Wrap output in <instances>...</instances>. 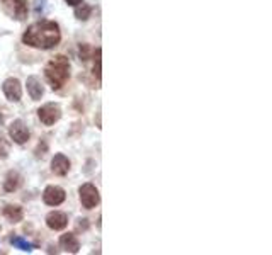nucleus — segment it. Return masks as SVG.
<instances>
[{"instance_id":"obj_21","label":"nucleus","mask_w":272,"mask_h":255,"mask_svg":"<svg viewBox=\"0 0 272 255\" xmlns=\"http://www.w3.org/2000/svg\"><path fill=\"white\" fill-rule=\"evenodd\" d=\"M65 2H67L68 6H72V7H77L78 4H82V2H83V0H65Z\"/></svg>"},{"instance_id":"obj_12","label":"nucleus","mask_w":272,"mask_h":255,"mask_svg":"<svg viewBox=\"0 0 272 255\" xmlns=\"http://www.w3.org/2000/svg\"><path fill=\"white\" fill-rule=\"evenodd\" d=\"M26 87H27V94L31 95L32 100H39L41 97L44 94V87L41 85L39 78L37 77H29L26 82Z\"/></svg>"},{"instance_id":"obj_5","label":"nucleus","mask_w":272,"mask_h":255,"mask_svg":"<svg viewBox=\"0 0 272 255\" xmlns=\"http://www.w3.org/2000/svg\"><path fill=\"white\" fill-rule=\"evenodd\" d=\"M9 134H11L12 141L17 143V145H24V143L29 140V129H27L26 123L21 121V119H16V121L11 123Z\"/></svg>"},{"instance_id":"obj_20","label":"nucleus","mask_w":272,"mask_h":255,"mask_svg":"<svg viewBox=\"0 0 272 255\" xmlns=\"http://www.w3.org/2000/svg\"><path fill=\"white\" fill-rule=\"evenodd\" d=\"M88 53H90V46L88 44H80V58L88 60Z\"/></svg>"},{"instance_id":"obj_1","label":"nucleus","mask_w":272,"mask_h":255,"mask_svg":"<svg viewBox=\"0 0 272 255\" xmlns=\"http://www.w3.org/2000/svg\"><path fill=\"white\" fill-rule=\"evenodd\" d=\"M62 41L60 26L55 21H39L31 24L22 34V43L37 49H51Z\"/></svg>"},{"instance_id":"obj_14","label":"nucleus","mask_w":272,"mask_h":255,"mask_svg":"<svg viewBox=\"0 0 272 255\" xmlns=\"http://www.w3.org/2000/svg\"><path fill=\"white\" fill-rule=\"evenodd\" d=\"M21 184H22L21 174L16 172V170H11L6 177V182H4V189H6V192H14L21 187Z\"/></svg>"},{"instance_id":"obj_11","label":"nucleus","mask_w":272,"mask_h":255,"mask_svg":"<svg viewBox=\"0 0 272 255\" xmlns=\"http://www.w3.org/2000/svg\"><path fill=\"white\" fill-rule=\"evenodd\" d=\"M60 247L68 253H78V250H80V242H78V238L73 233H65L60 236Z\"/></svg>"},{"instance_id":"obj_15","label":"nucleus","mask_w":272,"mask_h":255,"mask_svg":"<svg viewBox=\"0 0 272 255\" xmlns=\"http://www.w3.org/2000/svg\"><path fill=\"white\" fill-rule=\"evenodd\" d=\"M11 243H12L16 248L22 250V252H32V250L36 248L31 242H27V240H24L22 236H17V235L11 236Z\"/></svg>"},{"instance_id":"obj_10","label":"nucleus","mask_w":272,"mask_h":255,"mask_svg":"<svg viewBox=\"0 0 272 255\" xmlns=\"http://www.w3.org/2000/svg\"><path fill=\"white\" fill-rule=\"evenodd\" d=\"M68 170H70V160L63 155V153H56L53 157V160H51V172L55 175L63 177V175L68 174Z\"/></svg>"},{"instance_id":"obj_13","label":"nucleus","mask_w":272,"mask_h":255,"mask_svg":"<svg viewBox=\"0 0 272 255\" xmlns=\"http://www.w3.org/2000/svg\"><path fill=\"white\" fill-rule=\"evenodd\" d=\"M4 216H6L9 221H12V223H19V221H22V218H24V211H22V208L19 206V204H7V206L4 208Z\"/></svg>"},{"instance_id":"obj_7","label":"nucleus","mask_w":272,"mask_h":255,"mask_svg":"<svg viewBox=\"0 0 272 255\" xmlns=\"http://www.w3.org/2000/svg\"><path fill=\"white\" fill-rule=\"evenodd\" d=\"M2 90H4V94H6V97L11 102H19L21 100V97H22V85H21V82L17 80V78H7L6 82L2 83Z\"/></svg>"},{"instance_id":"obj_6","label":"nucleus","mask_w":272,"mask_h":255,"mask_svg":"<svg viewBox=\"0 0 272 255\" xmlns=\"http://www.w3.org/2000/svg\"><path fill=\"white\" fill-rule=\"evenodd\" d=\"M65 199H67V192L58 185H48L43 192V201L48 206H60Z\"/></svg>"},{"instance_id":"obj_16","label":"nucleus","mask_w":272,"mask_h":255,"mask_svg":"<svg viewBox=\"0 0 272 255\" xmlns=\"http://www.w3.org/2000/svg\"><path fill=\"white\" fill-rule=\"evenodd\" d=\"M90 14H92V7L87 6V4H83V2L75 7V17L80 19V21H87L88 17H90Z\"/></svg>"},{"instance_id":"obj_9","label":"nucleus","mask_w":272,"mask_h":255,"mask_svg":"<svg viewBox=\"0 0 272 255\" xmlns=\"http://www.w3.org/2000/svg\"><path fill=\"white\" fill-rule=\"evenodd\" d=\"M46 225H48V228L53 231L65 230L68 225V216L62 211H51L50 215L46 216Z\"/></svg>"},{"instance_id":"obj_4","label":"nucleus","mask_w":272,"mask_h":255,"mask_svg":"<svg viewBox=\"0 0 272 255\" xmlns=\"http://www.w3.org/2000/svg\"><path fill=\"white\" fill-rule=\"evenodd\" d=\"M37 118L44 126H53V124L62 118V109L56 104H44L43 108L37 109Z\"/></svg>"},{"instance_id":"obj_2","label":"nucleus","mask_w":272,"mask_h":255,"mask_svg":"<svg viewBox=\"0 0 272 255\" xmlns=\"http://www.w3.org/2000/svg\"><path fill=\"white\" fill-rule=\"evenodd\" d=\"M44 75L48 78L50 85L53 90H60L70 78V62L67 57L58 55L51 58L44 67Z\"/></svg>"},{"instance_id":"obj_3","label":"nucleus","mask_w":272,"mask_h":255,"mask_svg":"<svg viewBox=\"0 0 272 255\" xmlns=\"http://www.w3.org/2000/svg\"><path fill=\"white\" fill-rule=\"evenodd\" d=\"M78 196H80V202L85 210H94L101 201L99 191H97V187L92 184H83L82 187L78 189Z\"/></svg>"},{"instance_id":"obj_18","label":"nucleus","mask_w":272,"mask_h":255,"mask_svg":"<svg viewBox=\"0 0 272 255\" xmlns=\"http://www.w3.org/2000/svg\"><path fill=\"white\" fill-rule=\"evenodd\" d=\"M34 12L36 16L46 12V0H36V6H34Z\"/></svg>"},{"instance_id":"obj_19","label":"nucleus","mask_w":272,"mask_h":255,"mask_svg":"<svg viewBox=\"0 0 272 255\" xmlns=\"http://www.w3.org/2000/svg\"><path fill=\"white\" fill-rule=\"evenodd\" d=\"M7 155H9V146L7 143L0 138V159H7Z\"/></svg>"},{"instance_id":"obj_17","label":"nucleus","mask_w":272,"mask_h":255,"mask_svg":"<svg viewBox=\"0 0 272 255\" xmlns=\"http://www.w3.org/2000/svg\"><path fill=\"white\" fill-rule=\"evenodd\" d=\"M101 55H102V49L101 48H97L96 51H94V75H96L97 80H101V77H102V67H101V63H102V60H101Z\"/></svg>"},{"instance_id":"obj_8","label":"nucleus","mask_w":272,"mask_h":255,"mask_svg":"<svg viewBox=\"0 0 272 255\" xmlns=\"http://www.w3.org/2000/svg\"><path fill=\"white\" fill-rule=\"evenodd\" d=\"M7 12L17 21H22L27 16V4L26 0H4Z\"/></svg>"}]
</instances>
